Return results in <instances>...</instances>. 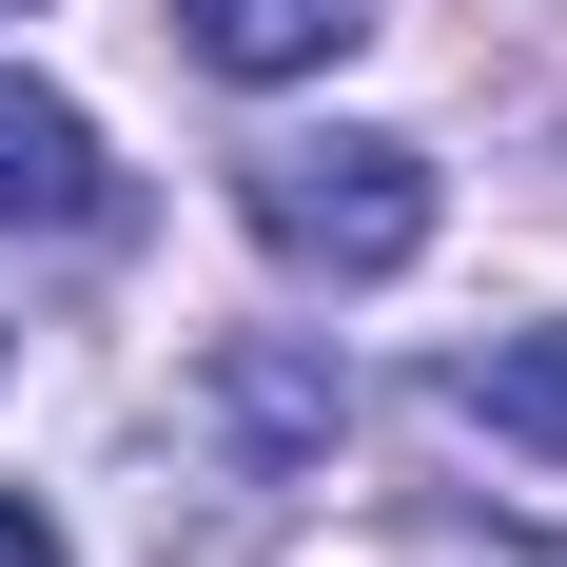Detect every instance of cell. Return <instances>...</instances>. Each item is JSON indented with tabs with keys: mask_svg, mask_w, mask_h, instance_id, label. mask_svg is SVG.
Wrapping results in <instances>:
<instances>
[{
	"mask_svg": "<svg viewBox=\"0 0 567 567\" xmlns=\"http://www.w3.org/2000/svg\"><path fill=\"white\" fill-rule=\"evenodd\" d=\"M79 216H99V117L0 79V235H79Z\"/></svg>",
	"mask_w": 567,
	"mask_h": 567,
	"instance_id": "7a4b0ae2",
	"label": "cell"
},
{
	"mask_svg": "<svg viewBox=\"0 0 567 567\" xmlns=\"http://www.w3.org/2000/svg\"><path fill=\"white\" fill-rule=\"evenodd\" d=\"M235 216H255V255L372 293V275L431 255V157H411V137H255V157H235Z\"/></svg>",
	"mask_w": 567,
	"mask_h": 567,
	"instance_id": "6da1fadb",
	"label": "cell"
},
{
	"mask_svg": "<svg viewBox=\"0 0 567 567\" xmlns=\"http://www.w3.org/2000/svg\"><path fill=\"white\" fill-rule=\"evenodd\" d=\"M0 20H20V0H0Z\"/></svg>",
	"mask_w": 567,
	"mask_h": 567,
	"instance_id": "8992f818",
	"label": "cell"
},
{
	"mask_svg": "<svg viewBox=\"0 0 567 567\" xmlns=\"http://www.w3.org/2000/svg\"><path fill=\"white\" fill-rule=\"evenodd\" d=\"M176 40L216 79H313V59H352V0H176Z\"/></svg>",
	"mask_w": 567,
	"mask_h": 567,
	"instance_id": "3957f363",
	"label": "cell"
},
{
	"mask_svg": "<svg viewBox=\"0 0 567 567\" xmlns=\"http://www.w3.org/2000/svg\"><path fill=\"white\" fill-rule=\"evenodd\" d=\"M0 567H59V509H40V489H0Z\"/></svg>",
	"mask_w": 567,
	"mask_h": 567,
	"instance_id": "5b68a950",
	"label": "cell"
},
{
	"mask_svg": "<svg viewBox=\"0 0 567 567\" xmlns=\"http://www.w3.org/2000/svg\"><path fill=\"white\" fill-rule=\"evenodd\" d=\"M451 411H489L509 451H567V333H489V352L451 372Z\"/></svg>",
	"mask_w": 567,
	"mask_h": 567,
	"instance_id": "277c9868",
	"label": "cell"
}]
</instances>
